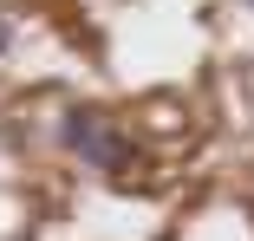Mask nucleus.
Segmentation results:
<instances>
[{
  "label": "nucleus",
  "instance_id": "obj_1",
  "mask_svg": "<svg viewBox=\"0 0 254 241\" xmlns=\"http://www.w3.org/2000/svg\"><path fill=\"white\" fill-rule=\"evenodd\" d=\"M59 137H65V150H78L91 170H130L137 163V143L105 118V111H65V124H59Z\"/></svg>",
  "mask_w": 254,
  "mask_h": 241
},
{
  "label": "nucleus",
  "instance_id": "obj_2",
  "mask_svg": "<svg viewBox=\"0 0 254 241\" xmlns=\"http://www.w3.org/2000/svg\"><path fill=\"white\" fill-rule=\"evenodd\" d=\"M7 46H13V26H7V20H0V53H7Z\"/></svg>",
  "mask_w": 254,
  "mask_h": 241
},
{
  "label": "nucleus",
  "instance_id": "obj_3",
  "mask_svg": "<svg viewBox=\"0 0 254 241\" xmlns=\"http://www.w3.org/2000/svg\"><path fill=\"white\" fill-rule=\"evenodd\" d=\"M248 7H254V0H248Z\"/></svg>",
  "mask_w": 254,
  "mask_h": 241
}]
</instances>
